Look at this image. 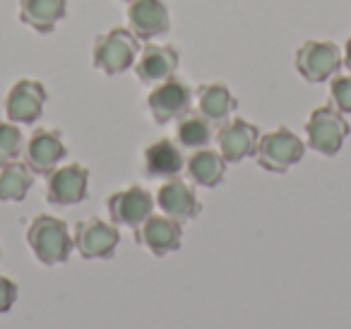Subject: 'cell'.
Returning a JSON list of instances; mask_svg holds the SVG:
<instances>
[{"mask_svg":"<svg viewBox=\"0 0 351 329\" xmlns=\"http://www.w3.org/2000/svg\"><path fill=\"white\" fill-rule=\"evenodd\" d=\"M327 103H330L335 111L349 116L351 113V73H337L335 77L330 80V97H327Z\"/></svg>","mask_w":351,"mask_h":329,"instance_id":"603a6c76","label":"cell"},{"mask_svg":"<svg viewBox=\"0 0 351 329\" xmlns=\"http://www.w3.org/2000/svg\"><path fill=\"white\" fill-rule=\"evenodd\" d=\"M154 195L147 188L140 185H128L123 190L108 195L106 199V209H108V219L116 226H128L135 231L147 217L154 214Z\"/></svg>","mask_w":351,"mask_h":329,"instance_id":"ba28073f","label":"cell"},{"mask_svg":"<svg viewBox=\"0 0 351 329\" xmlns=\"http://www.w3.org/2000/svg\"><path fill=\"white\" fill-rule=\"evenodd\" d=\"M89 195V169L82 164H65L46 175V199L56 207H73Z\"/></svg>","mask_w":351,"mask_h":329,"instance_id":"52a82bcc","label":"cell"},{"mask_svg":"<svg viewBox=\"0 0 351 329\" xmlns=\"http://www.w3.org/2000/svg\"><path fill=\"white\" fill-rule=\"evenodd\" d=\"M27 243L34 257L46 267L65 265L75 250L73 233L63 219L53 214H39L27 226Z\"/></svg>","mask_w":351,"mask_h":329,"instance_id":"6da1fadb","label":"cell"},{"mask_svg":"<svg viewBox=\"0 0 351 329\" xmlns=\"http://www.w3.org/2000/svg\"><path fill=\"white\" fill-rule=\"evenodd\" d=\"M65 156H68V147L63 142V135L58 130H44V127L32 132L22 149V161L29 166L34 175H49L53 169H58Z\"/></svg>","mask_w":351,"mask_h":329,"instance_id":"4fadbf2b","label":"cell"},{"mask_svg":"<svg viewBox=\"0 0 351 329\" xmlns=\"http://www.w3.org/2000/svg\"><path fill=\"white\" fill-rule=\"evenodd\" d=\"M125 3H130V0H125Z\"/></svg>","mask_w":351,"mask_h":329,"instance_id":"83f0119b","label":"cell"},{"mask_svg":"<svg viewBox=\"0 0 351 329\" xmlns=\"http://www.w3.org/2000/svg\"><path fill=\"white\" fill-rule=\"evenodd\" d=\"M49 92L36 80H20L10 87L5 97V116L17 125H34L44 116Z\"/></svg>","mask_w":351,"mask_h":329,"instance_id":"8fae6325","label":"cell"},{"mask_svg":"<svg viewBox=\"0 0 351 329\" xmlns=\"http://www.w3.org/2000/svg\"><path fill=\"white\" fill-rule=\"evenodd\" d=\"M217 149L226 159V164H241L248 156H255L260 142V127L245 118H229L219 125L215 135Z\"/></svg>","mask_w":351,"mask_h":329,"instance_id":"7c38bea8","label":"cell"},{"mask_svg":"<svg viewBox=\"0 0 351 329\" xmlns=\"http://www.w3.org/2000/svg\"><path fill=\"white\" fill-rule=\"evenodd\" d=\"M303 130H306V145L313 151L322 156H335L344 147V140L349 137L351 127L346 123L344 113L335 111L327 103V106L313 108Z\"/></svg>","mask_w":351,"mask_h":329,"instance_id":"3957f363","label":"cell"},{"mask_svg":"<svg viewBox=\"0 0 351 329\" xmlns=\"http://www.w3.org/2000/svg\"><path fill=\"white\" fill-rule=\"evenodd\" d=\"M34 185V173L22 159L0 169V202H22Z\"/></svg>","mask_w":351,"mask_h":329,"instance_id":"7402d4cb","label":"cell"},{"mask_svg":"<svg viewBox=\"0 0 351 329\" xmlns=\"http://www.w3.org/2000/svg\"><path fill=\"white\" fill-rule=\"evenodd\" d=\"M341 65H344V68L351 73V36L346 39L344 49H341Z\"/></svg>","mask_w":351,"mask_h":329,"instance_id":"484cf974","label":"cell"},{"mask_svg":"<svg viewBox=\"0 0 351 329\" xmlns=\"http://www.w3.org/2000/svg\"><path fill=\"white\" fill-rule=\"evenodd\" d=\"M128 29L140 41H152L169 34L171 15L164 0H130L128 3Z\"/></svg>","mask_w":351,"mask_h":329,"instance_id":"5bb4252c","label":"cell"},{"mask_svg":"<svg viewBox=\"0 0 351 329\" xmlns=\"http://www.w3.org/2000/svg\"><path fill=\"white\" fill-rule=\"evenodd\" d=\"M181 65V56L173 46H164V44H145L137 56L135 70L137 80L142 84H159V82H166V80L176 77V70Z\"/></svg>","mask_w":351,"mask_h":329,"instance_id":"9a60e30c","label":"cell"},{"mask_svg":"<svg viewBox=\"0 0 351 329\" xmlns=\"http://www.w3.org/2000/svg\"><path fill=\"white\" fill-rule=\"evenodd\" d=\"M156 207L161 209V214L176 219V221H191V219L200 217L202 204L197 199L195 190L191 188V183H186L183 178H169L161 183V188L156 190L154 197Z\"/></svg>","mask_w":351,"mask_h":329,"instance_id":"2e32d148","label":"cell"},{"mask_svg":"<svg viewBox=\"0 0 351 329\" xmlns=\"http://www.w3.org/2000/svg\"><path fill=\"white\" fill-rule=\"evenodd\" d=\"M215 123L207 121L205 116H200V113H193L188 111L183 118H178V125H176V142H178V147H183V149H205V147L212 145V140H215Z\"/></svg>","mask_w":351,"mask_h":329,"instance_id":"44dd1931","label":"cell"},{"mask_svg":"<svg viewBox=\"0 0 351 329\" xmlns=\"http://www.w3.org/2000/svg\"><path fill=\"white\" fill-rule=\"evenodd\" d=\"M73 241L82 260H111L121 245V231L116 223L87 217L75 223Z\"/></svg>","mask_w":351,"mask_h":329,"instance_id":"8992f818","label":"cell"},{"mask_svg":"<svg viewBox=\"0 0 351 329\" xmlns=\"http://www.w3.org/2000/svg\"><path fill=\"white\" fill-rule=\"evenodd\" d=\"M17 295H20V286L10 276L0 274V315L10 313L12 305L17 303Z\"/></svg>","mask_w":351,"mask_h":329,"instance_id":"d4e9b609","label":"cell"},{"mask_svg":"<svg viewBox=\"0 0 351 329\" xmlns=\"http://www.w3.org/2000/svg\"><path fill=\"white\" fill-rule=\"evenodd\" d=\"M193 106V89L181 80H166L152 87L149 97H147V108H149L152 118L159 125L173 123L183 118Z\"/></svg>","mask_w":351,"mask_h":329,"instance_id":"9c48e42d","label":"cell"},{"mask_svg":"<svg viewBox=\"0 0 351 329\" xmlns=\"http://www.w3.org/2000/svg\"><path fill=\"white\" fill-rule=\"evenodd\" d=\"M142 46L140 39L125 27H113V29L104 32L94 39L92 46V65L99 73L108 75H121L135 65L137 56H140Z\"/></svg>","mask_w":351,"mask_h":329,"instance_id":"7a4b0ae2","label":"cell"},{"mask_svg":"<svg viewBox=\"0 0 351 329\" xmlns=\"http://www.w3.org/2000/svg\"><path fill=\"white\" fill-rule=\"evenodd\" d=\"M25 137L17 123L0 121V151L8 156L10 161L22 159V149H25Z\"/></svg>","mask_w":351,"mask_h":329,"instance_id":"cb8c5ba5","label":"cell"},{"mask_svg":"<svg viewBox=\"0 0 351 329\" xmlns=\"http://www.w3.org/2000/svg\"><path fill=\"white\" fill-rule=\"evenodd\" d=\"M142 169H145L147 178L169 180L176 178V175H181V171H186V156H183L178 142L164 137V140H156L145 147Z\"/></svg>","mask_w":351,"mask_h":329,"instance_id":"e0dca14e","label":"cell"},{"mask_svg":"<svg viewBox=\"0 0 351 329\" xmlns=\"http://www.w3.org/2000/svg\"><path fill=\"white\" fill-rule=\"evenodd\" d=\"M306 154V142L291 132L289 127H277L272 132L260 135L258 149H255V161L260 169L269 173H287L291 166H296Z\"/></svg>","mask_w":351,"mask_h":329,"instance_id":"277c9868","label":"cell"},{"mask_svg":"<svg viewBox=\"0 0 351 329\" xmlns=\"http://www.w3.org/2000/svg\"><path fill=\"white\" fill-rule=\"evenodd\" d=\"M135 241L154 257H166L171 252L181 250L183 223L166 217V214H152L135 228Z\"/></svg>","mask_w":351,"mask_h":329,"instance_id":"30bf717a","label":"cell"},{"mask_svg":"<svg viewBox=\"0 0 351 329\" xmlns=\"http://www.w3.org/2000/svg\"><path fill=\"white\" fill-rule=\"evenodd\" d=\"M293 68L306 82L322 84L341 70V49L335 41L311 39L298 46L293 56Z\"/></svg>","mask_w":351,"mask_h":329,"instance_id":"5b68a950","label":"cell"},{"mask_svg":"<svg viewBox=\"0 0 351 329\" xmlns=\"http://www.w3.org/2000/svg\"><path fill=\"white\" fill-rule=\"evenodd\" d=\"M226 159L219 154V149H195L186 159V173L200 188H217L221 185L226 175Z\"/></svg>","mask_w":351,"mask_h":329,"instance_id":"ffe728a7","label":"cell"},{"mask_svg":"<svg viewBox=\"0 0 351 329\" xmlns=\"http://www.w3.org/2000/svg\"><path fill=\"white\" fill-rule=\"evenodd\" d=\"M68 15V0H20V22L36 32L51 34Z\"/></svg>","mask_w":351,"mask_h":329,"instance_id":"d6986e66","label":"cell"},{"mask_svg":"<svg viewBox=\"0 0 351 329\" xmlns=\"http://www.w3.org/2000/svg\"><path fill=\"white\" fill-rule=\"evenodd\" d=\"M195 103H197V113L205 116L207 121H212L215 125H221L224 121H229L231 113L239 106L234 92L224 82L200 84L195 92Z\"/></svg>","mask_w":351,"mask_h":329,"instance_id":"ac0fdd59","label":"cell"},{"mask_svg":"<svg viewBox=\"0 0 351 329\" xmlns=\"http://www.w3.org/2000/svg\"><path fill=\"white\" fill-rule=\"evenodd\" d=\"M5 164H10V159H8V156L3 154V151H0V169H3V166H5Z\"/></svg>","mask_w":351,"mask_h":329,"instance_id":"4316f807","label":"cell"}]
</instances>
